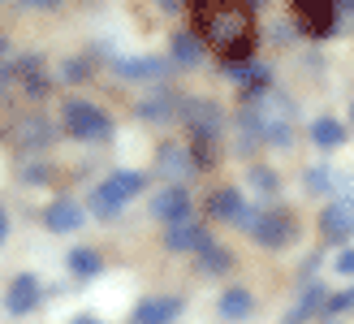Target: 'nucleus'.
<instances>
[{"instance_id":"obj_1","label":"nucleus","mask_w":354,"mask_h":324,"mask_svg":"<svg viewBox=\"0 0 354 324\" xmlns=\"http://www.w3.org/2000/svg\"><path fill=\"white\" fill-rule=\"evenodd\" d=\"M199 22H203L207 44L216 48L225 61H234V65L255 61V17H251L246 0H216Z\"/></svg>"},{"instance_id":"obj_2","label":"nucleus","mask_w":354,"mask_h":324,"mask_svg":"<svg viewBox=\"0 0 354 324\" xmlns=\"http://www.w3.org/2000/svg\"><path fill=\"white\" fill-rule=\"evenodd\" d=\"M294 104L281 96V91H255L246 96V130L255 138L272 143V147H290L294 138Z\"/></svg>"},{"instance_id":"obj_3","label":"nucleus","mask_w":354,"mask_h":324,"mask_svg":"<svg viewBox=\"0 0 354 324\" xmlns=\"http://www.w3.org/2000/svg\"><path fill=\"white\" fill-rule=\"evenodd\" d=\"M182 121H186V134H190V156H194V165L207 169L212 156H216L221 130H225L221 104H212V100H186V104H182Z\"/></svg>"},{"instance_id":"obj_4","label":"nucleus","mask_w":354,"mask_h":324,"mask_svg":"<svg viewBox=\"0 0 354 324\" xmlns=\"http://www.w3.org/2000/svg\"><path fill=\"white\" fill-rule=\"evenodd\" d=\"M238 225L242 233H251V238L259 246H268V251H281V246H290L294 242V233H298V221H294V212L286 208H242L238 216Z\"/></svg>"},{"instance_id":"obj_5","label":"nucleus","mask_w":354,"mask_h":324,"mask_svg":"<svg viewBox=\"0 0 354 324\" xmlns=\"http://www.w3.org/2000/svg\"><path fill=\"white\" fill-rule=\"evenodd\" d=\"M143 186H147V177H143V173H134V169H117V173H109V177H104V182L91 190V212L104 216V221H113V216L126 208L134 195H143Z\"/></svg>"},{"instance_id":"obj_6","label":"nucleus","mask_w":354,"mask_h":324,"mask_svg":"<svg viewBox=\"0 0 354 324\" xmlns=\"http://www.w3.org/2000/svg\"><path fill=\"white\" fill-rule=\"evenodd\" d=\"M61 125H65L69 138H82V143H104L113 134V117L104 113L100 104H91V100H65Z\"/></svg>"},{"instance_id":"obj_7","label":"nucleus","mask_w":354,"mask_h":324,"mask_svg":"<svg viewBox=\"0 0 354 324\" xmlns=\"http://www.w3.org/2000/svg\"><path fill=\"white\" fill-rule=\"evenodd\" d=\"M320 238L324 242H346L354 238V195H333L320 212Z\"/></svg>"},{"instance_id":"obj_8","label":"nucleus","mask_w":354,"mask_h":324,"mask_svg":"<svg viewBox=\"0 0 354 324\" xmlns=\"http://www.w3.org/2000/svg\"><path fill=\"white\" fill-rule=\"evenodd\" d=\"M13 78L22 82V91H26L30 100H44V96L52 91V74H48V61L39 57V52H26V57H17Z\"/></svg>"},{"instance_id":"obj_9","label":"nucleus","mask_w":354,"mask_h":324,"mask_svg":"<svg viewBox=\"0 0 354 324\" xmlns=\"http://www.w3.org/2000/svg\"><path fill=\"white\" fill-rule=\"evenodd\" d=\"M52 138H57V130H52L48 117H22L9 130V143H13L17 152H48Z\"/></svg>"},{"instance_id":"obj_10","label":"nucleus","mask_w":354,"mask_h":324,"mask_svg":"<svg viewBox=\"0 0 354 324\" xmlns=\"http://www.w3.org/2000/svg\"><path fill=\"white\" fill-rule=\"evenodd\" d=\"M151 216L160 225H186L190 221V195L186 186H165L151 195Z\"/></svg>"},{"instance_id":"obj_11","label":"nucleus","mask_w":354,"mask_h":324,"mask_svg":"<svg viewBox=\"0 0 354 324\" xmlns=\"http://www.w3.org/2000/svg\"><path fill=\"white\" fill-rule=\"evenodd\" d=\"M294 17L307 35H328L337 22V0H294Z\"/></svg>"},{"instance_id":"obj_12","label":"nucleus","mask_w":354,"mask_h":324,"mask_svg":"<svg viewBox=\"0 0 354 324\" xmlns=\"http://www.w3.org/2000/svg\"><path fill=\"white\" fill-rule=\"evenodd\" d=\"M190 169H199V165H194V156H190L186 143H165V147L156 152V173L169 177L173 186L182 182V177H190Z\"/></svg>"},{"instance_id":"obj_13","label":"nucleus","mask_w":354,"mask_h":324,"mask_svg":"<svg viewBox=\"0 0 354 324\" xmlns=\"http://www.w3.org/2000/svg\"><path fill=\"white\" fill-rule=\"evenodd\" d=\"M173 113H182V104H177V96L169 91V87H151V91L134 104V117H138V121H151V125L169 121Z\"/></svg>"},{"instance_id":"obj_14","label":"nucleus","mask_w":354,"mask_h":324,"mask_svg":"<svg viewBox=\"0 0 354 324\" xmlns=\"http://www.w3.org/2000/svg\"><path fill=\"white\" fill-rule=\"evenodd\" d=\"M182 316V298L177 294H160V298H143L134 307V324H173Z\"/></svg>"},{"instance_id":"obj_15","label":"nucleus","mask_w":354,"mask_h":324,"mask_svg":"<svg viewBox=\"0 0 354 324\" xmlns=\"http://www.w3.org/2000/svg\"><path fill=\"white\" fill-rule=\"evenodd\" d=\"M35 303H39V277H30V273H17L9 281V294H5V307L13 316H26L35 312Z\"/></svg>"},{"instance_id":"obj_16","label":"nucleus","mask_w":354,"mask_h":324,"mask_svg":"<svg viewBox=\"0 0 354 324\" xmlns=\"http://www.w3.org/2000/svg\"><path fill=\"white\" fill-rule=\"evenodd\" d=\"M82 221H86V212L74 199H57V204H48V212H44V225L52 233H74V229H82Z\"/></svg>"},{"instance_id":"obj_17","label":"nucleus","mask_w":354,"mask_h":324,"mask_svg":"<svg viewBox=\"0 0 354 324\" xmlns=\"http://www.w3.org/2000/svg\"><path fill=\"white\" fill-rule=\"evenodd\" d=\"M113 69L121 78H138V82H151V78H165V61L160 57H117Z\"/></svg>"},{"instance_id":"obj_18","label":"nucleus","mask_w":354,"mask_h":324,"mask_svg":"<svg viewBox=\"0 0 354 324\" xmlns=\"http://www.w3.org/2000/svg\"><path fill=\"white\" fill-rule=\"evenodd\" d=\"M169 52H173V65L194 69V65L203 61V39H199V35H190V30H177L173 44H169Z\"/></svg>"},{"instance_id":"obj_19","label":"nucleus","mask_w":354,"mask_h":324,"mask_svg":"<svg viewBox=\"0 0 354 324\" xmlns=\"http://www.w3.org/2000/svg\"><path fill=\"white\" fill-rule=\"evenodd\" d=\"M216 312H221V320H246V316L255 312V298H251V290L234 285V290H225V294H221Z\"/></svg>"},{"instance_id":"obj_20","label":"nucleus","mask_w":354,"mask_h":324,"mask_svg":"<svg viewBox=\"0 0 354 324\" xmlns=\"http://www.w3.org/2000/svg\"><path fill=\"white\" fill-rule=\"evenodd\" d=\"M165 242H169V251H199V246L207 242V229L194 225V221H186V225H169Z\"/></svg>"},{"instance_id":"obj_21","label":"nucleus","mask_w":354,"mask_h":324,"mask_svg":"<svg viewBox=\"0 0 354 324\" xmlns=\"http://www.w3.org/2000/svg\"><path fill=\"white\" fill-rule=\"evenodd\" d=\"M207 216H212V221H238V216H242V195L238 190H216V195H212V199H207Z\"/></svg>"},{"instance_id":"obj_22","label":"nucleus","mask_w":354,"mask_h":324,"mask_svg":"<svg viewBox=\"0 0 354 324\" xmlns=\"http://www.w3.org/2000/svg\"><path fill=\"white\" fill-rule=\"evenodd\" d=\"M194 255H199L203 273H229V268H234V251L221 246V242H212V238H207L199 251H194Z\"/></svg>"},{"instance_id":"obj_23","label":"nucleus","mask_w":354,"mask_h":324,"mask_svg":"<svg viewBox=\"0 0 354 324\" xmlns=\"http://www.w3.org/2000/svg\"><path fill=\"white\" fill-rule=\"evenodd\" d=\"M311 143H315V147H324V152L342 147V143H346V125H342V121H333V117L311 121Z\"/></svg>"},{"instance_id":"obj_24","label":"nucleus","mask_w":354,"mask_h":324,"mask_svg":"<svg viewBox=\"0 0 354 324\" xmlns=\"http://www.w3.org/2000/svg\"><path fill=\"white\" fill-rule=\"evenodd\" d=\"M100 268H104L100 251H91V246H74V251H69V273H74V277H100Z\"/></svg>"},{"instance_id":"obj_25","label":"nucleus","mask_w":354,"mask_h":324,"mask_svg":"<svg viewBox=\"0 0 354 324\" xmlns=\"http://www.w3.org/2000/svg\"><path fill=\"white\" fill-rule=\"evenodd\" d=\"M324 298H328L324 290H307L303 298H298V303H294V312H286V320H281V324H307V320H311L315 312H320V307H324Z\"/></svg>"},{"instance_id":"obj_26","label":"nucleus","mask_w":354,"mask_h":324,"mask_svg":"<svg viewBox=\"0 0 354 324\" xmlns=\"http://www.w3.org/2000/svg\"><path fill=\"white\" fill-rule=\"evenodd\" d=\"M333 182H337V177H333V169H324V165L307 173V190H311V195H324V190H333Z\"/></svg>"},{"instance_id":"obj_27","label":"nucleus","mask_w":354,"mask_h":324,"mask_svg":"<svg viewBox=\"0 0 354 324\" xmlns=\"http://www.w3.org/2000/svg\"><path fill=\"white\" fill-rule=\"evenodd\" d=\"M13 65H17V57H13V44L0 35V87H5L9 78H13Z\"/></svg>"},{"instance_id":"obj_28","label":"nucleus","mask_w":354,"mask_h":324,"mask_svg":"<svg viewBox=\"0 0 354 324\" xmlns=\"http://www.w3.org/2000/svg\"><path fill=\"white\" fill-rule=\"evenodd\" d=\"M251 186L263 190V195H277V177H272L268 169H251Z\"/></svg>"},{"instance_id":"obj_29","label":"nucleus","mask_w":354,"mask_h":324,"mask_svg":"<svg viewBox=\"0 0 354 324\" xmlns=\"http://www.w3.org/2000/svg\"><path fill=\"white\" fill-rule=\"evenodd\" d=\"M91 69H95V61H86V57H82V61H69V65H65V78H69V82L91 78Z\"/></svg>"},{"instance_id":"obj_30","label":"nucleus","mask_w":354,"mask_h":324,"mask_svg":"<svg viewBox=\"0 0 354 324\" xmlns=\"http://www.w3.org/2000/svg\"><path fill=\"white\" fill-rule=\"evenodd\" d=\"M337 273L342 277H354V251H342V255H337Z\"/></svg>"},{"instance_id":"obj_31","label":"nucleus","mask_w":354,"mask_h":324,"mask_svg":"<svg viewBox=\"0 0 354 324\" xmlns=\"http://www.w3.org/2000/svg\"><path fill=\"white\" fill-rule=\"evenodd\" d=\"M212 5H216V0H186V9H190L194 17H203V13H207Z\"/></svg>"},{"instance_id":"obj_32","label":"nucleus","mask_w":354,"mask_h":324,"mask_svg":"<svg viewBox=\"0 0 354 324\" xmlns=\"http://www.w3.org/2000/svg\"><path fill=\"white\" fill-rule=\"evenodd\" d=\"M22 5H35V9H52V5H61V0H22Z\"/></svg>"},{"instance_id":"obj_33","label":"nucleus","mask_w":354,"mask_h":324,"mask_svg":"<svg viewBox=\"0 0 354 324\" xmlns=\"http://www.w3.org/2000/svg\"><path fill=\"white\" fill-rule=\"evenodd\" d=\"M9 238V216H5V208H0V242Z\"/></svg>"},{"instance_id":"obj_34","label":"nucleus","mask_w":354,"mask_h":324,"mask_svg":"<svg viewBox=\"0 0 354 324\" xmlns=\"http://www.w3.org/2000/svg\"><path fill=\"white\" fill-rule=\"evenodd\" d=\"M69 324H100V320H95V316H74Z\"/></svg>"},{"instance_id":"obj_35","label":"nucleus","mask_w":354,"mask_h":324,"mask_svg":"<svg viewBox=\"0 0 354 324\" xmlns=\"http://www.w3.org/2000/svg\"><path fill=\"white\" fill-rule=\"evenodd\" d=\"M342 9H346V13H354V0H342Z\"/></svg>"},{"instance_id":"obj_36","label":"nucleus","mask_w":354,"mask_h":324,"mask_svg":"<svg viewBox=\"0 0 354 324\" xmlns=\"http://www.w3.org/2000/svg\"><path fill=\"white\" fill-rule=\"evenodd\" d=\"M246 5H251V9H255V5H263V0H246Z\"/></svg>"},{"instance_id":"obj_37","label":"nucleus","mask_w":354,"mask_h":324,"mask_svg":"<svg viewBox=\"0 0 354 324\" xmlns=\"http://www.w3.org/2000/svg\"><path fill=\"white\" fill-rule=\"evenodd\" d=\"M350 121H354V104H350Z\"/></svg>"}]
</instances>
